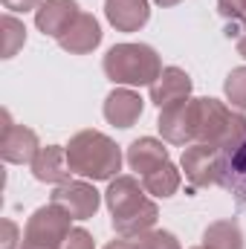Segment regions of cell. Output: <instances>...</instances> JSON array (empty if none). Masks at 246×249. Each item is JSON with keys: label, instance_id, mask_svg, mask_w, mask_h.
<instances>
[{"label": "cell", "instance_id": "obj_1", "mask_svg": "<svg viewBox=\"0 0 246 249\" xmlns=\"http://www.w3.org/2000/svg\"><path fill=\"white\" fill-rule=\"evenodd\" d=\"M105 203L110 209V223L119 238H139L142 232L154 229L159 217V206L148 197L142 180L130 174H119L110 180L105 191Z\"/></svg>", "mask_w": 246, "mask_h": 249}, {"label": "cell", "instance_id": "obj_2", "mask_svg": "<svg viewBox=\"0 0 246 249\" xmlns=\"http://www.w3.org/2000/svg\"><path fill=\"white\" fill-rule=\"evenodd\" d=\"M70 171L90 183H110L122 171V148L102 130H78L67 145Z\"/></svg>", "mask_w": 246, "mask_h": 249}, {"label": "cell", "instance_id": "obj_3", "mask_svg": "<svg viewBox=\"0 0 246 249\" xmlns=\"http://www.w3.org/2000/svg\"><path fill=\"white\" fill-rule=\"evenodd\" d=\"M102 70L119 87H151L165 67L151 44H113L102 58Z\"/></svg>", "mask_w": 246, "mask_h": 249}, {"label": "cell", "instance_id": "obj_4", "mask_svg": "<svg viewBox=\"0 0 246 249\" xmlns=\"http://www.w3.org/2000/svg\"><path fill=\"white\" fill-rule=\"evenodd\" d=\"M246 139V116L220 99H197V142H206L223 154L235 151Z\"/></svg>", "mask_w": 246, "mask_h": 249}, {"label": "cell", "instance_id": "obj_5", "mask_svg": "<svg viewBox=\"0 0 246 249\" xmlns=\"http://www.w3.org/2000/svg\"><path fill=\"white\" fill-rule=\"evenodd\" d=\"M185 180L191 188H209L220 186V171H223V151L206 145V142H191L183 148V160H180Z\"/></svg>", "mask_w": 246, "mask_h": 249}, {"label": "cell", "instance_id": "obj_6", "mask_svg": "<svg viewBox=\"0 0 246 249\" xmlns=\"http://www.w3.org/2000/svg\"><path fill=\"white\" fill-rule=\"evenodd\" d=\"M72 217L64 212L61 206L50 203V206H41L29 214L26 226H23V241H32V244H47V247H64L67 235L72 232Z\"/></svg>", "mask_w": 246, "mask_h": 249}, {"label": "cell", "instance_id": "obj_7", "mask_svg": "<svg viewBox=\"0 0 246 249\" xmlns=\"http://www.w3.org/2000/svg\"><path fill=\"white\" fill-rule=\"evenodd\" d=\"M50 203L61 206L72 220H90V217H96V212L102 206V194L96 191L90 180H67L53 188Z\"/></svg>", "mask_w": 246, "mask_h": 249}, {"label": "cell", "instance_id": "obj_8", "mask_svg": "<svg viewBox=\"0 0 246 249\" xmlns=\"http://www.w3.org/2000/svg\"><path fill=\"white\" fill-rule=\"evenodd\" d=\"M157 127L168 145H191L197 142V99H183L159 110Z\"/></svg>", "mask_w": 246, "mask_h": 249}, {"label": "cell", "instance_id": "obj_9", "mask_svg": "<svg viewBox=\"0 0 246 249\" xmlns=\"http://www.w3.org/2000/svg\"><path fill=\"white\" fill-rule=\"evenodd\" d=\"M41 142L38 133L26 124H15L9 110H3V136H0V157L9 165H26L38 157Z\"/></svg>", "mask_w": 246, "mask_h": 249}, {"label": "cell", "instance_id": "obj_10", "mask_svg": "<svg viewBox=\"0 0 246 249\" xmlns=\"http://www.w3.org/2000/svg\"><path fill=\"white\" fill-rule=\"evenodd\" d=\"M81 15L75 0H44L35 9V26L44 38H61L64 32L72 26V20Z\"/></svg>", "mask_w": 246, "mask_h": 249}, {"label": "cell", "instance_id": "obj_11", "mask_svg": "<svg viewBox=\"0 0 246 249\" xmlns=\"http://www.w3.org/2000/svg\"><path fill=\"white\" fill-rule=\"evenodd\" d=\"M142 110H145V99L130 90V87H116L107 93L105 105H102V113L105 119L113 124V127H133V124L142 119Z\"/></svg>", "mask_w": 246, "mask_h": 249}, {"label": "cell", "instance_id": "obj_12", "mask_svg": "<svg viewBox=\"0 0 246 249\" xmlns=\"http://www.w3.org/2000/svg\"><path fill=\"white\" fill-rule=\"evenodd\" d=\"M191 90H194V81H191V75L185 72L183 67H165L159 72V78L148 87V96L162 110V107H168L174 102L191 99Z\"/></svg>", "mask_w": 246, "mask_h": 249}, {"label": "cell", "instance_id": "obj_13", "mask_svg": "<svg viewBox=\"0 0 246 249\" xmlns=\"http://www.w3.org/2000/svg\"><path fill=\"white\" fill-rule=\"evenodd\" d=\"M102 35H105L102 23L90 12H81L72 20V26L58 38V47H61L64 53H70V55H87V53H93L102 44Z\"/></svg>", "mask_w": 246, "mask_h": 249}, {"label": "cell", "instance_id": "obj_14", "mask_svg": "<svg viewBox=\"0 0 246 249\" xmlns=\"http://www.w3.org/2000/svg\"><path fill=\"white\" fill-rule=\"evenodd\" d=\"M105 18L116 32H139L151 20L148 0H105Z\"/></svg>", "mask_w": 246, "mask_h": 249}, {"label": "cell", "instance_id": "obj_15", "mask_svg": "<svg viewBox=\"0 0 246 249\" xmlns=\"http://www.w3.org/2000/svg\"><path fill=\"white\" fill-rule=\"evenodd\" d=\"M130 171H136L139 177H145L148 171L159 168L162 162H168V148H165V139H154V136H139L127 145V154H124Z\"/></svg>", "mask_w": 246, "mask_h": 249}, {"label": "cell", "instance_id": "obj_16", "mask_svg": "<svg viewBox=\"0 0 246 249\" xmlns=\"http://www.w3.org/2000/svg\"><path fill=\"white\" fill-rule=\"evenodd\" d=\"M32 177L38 183H50V186H61L70 180V162H67V148L64 145H47L38 151V157L29 162Z\"/></svg>", "mask_w": 246, "mask_h": 249}, {"label": "cell", "instance_id": "obj_17", "mask_svg": "<svg viewBox=\"0 0 246 249\" xmlns=\"http://www.w3.org/2000/svg\"><path fill=\"white\" fill-rule=\"evenodd\" d=\"M220 188H226L238 209H246V139L229 154H223Z\"/></svg>", "mask_w": 246, "mask_h": 249}, {"label": "cell", "instance_id": "obj_18", "mask_svg": "<svg viewBox=\"0 0 246 249\" xmlns=\"http://www.w3.org/2000/svg\"><path fill=\"white\" fill-rule=\"evenodd\" d=\"M203 247L206 249H244V229L238 223V217H223L206 226L203 232Z\"/></svg>", "mask_w": 246, "mask_h": 249}, {"label": "cell", "instance_id": "obj_19", "mask_svg": "<svg viewBox=\"0 0 246 249\" xmlns=\"http://www.w3.org/2000/svg\"><path fill=\"white\" fill-rule=\"evenodd\" d=\"M142 180V186L148 194H154V197H174L180 186H183V171L168 160V162H162L159 168H154V171H148L145 177H139Z\"/></svg>", "mask_w": 246, "mask_h": 249}, {"label": "cell", "instance_id": "obj_20", "mask_svg": "<svg viewBox=\"0 0 246 249\" xmlns=\"http://www.w3.org/2000/svg\"><path fill=\"white\" fill-rule=\"evenodd\" d=\"M0 35H3V58H15L18 50H23V44H26V26L12 12H6L0 18Z\"/></svg>", "mask_w": 246, "mask_h": 249}, {"label": "cell", "instance_id": "obj_21", "mask_svg": "<svg viewBox=\"0 0 246 249\" xmlns=\"http://www.w3.org/2000/svg\"><path fill=\"white\" fill-rule=\"evenodd\" d=\"M223 93L232 102L235 110H246V67H235L226 81H223Z\"/></svg>", "mask_w": 246, "mask_h": 249}, {"label": "cell", "instance_id": "obj_22", "mask_svg": "<svg viewBox=\"0 0 246 249\" xmlns=\"http://www.w3.org/2000/svg\"><path fill=\"white\" fill-rule=\"evenodd\" d=\"M133 244H136V249H183L177 235L168 229H148L139 238H133Z\"/></svg>", "mask_w": 246, "mask_h": 249}, {"label": "cell", "instance_id": "obj_23", "mask_svg": "<svg viewBox=\"0 0 246 249\" xmlns=\"http://www.w3.org/2000/svg\"><path fill=\"white\" fill-rule=\"evenodd\" d=\"M217 12L229 26L246 32V0H217Z\"/></svg>", "mask_w": 246, "mask_h": 249}, {"label": "cell", "instance_id": "obj_24", "mask_svg": "<svg viewBox=\"0 0 246 249\" xmlns=\"http://www.w3.org/2000/svg\"><path fill=\"white\" fill-rule=\"evenodd\" d=\"M61 249H96V241H93V235L87 229L72 226V232L67 235V241H64Z\"/></svg>", "mask_w": 246, "mask_h": 249}, {"label": "cell", "instance_id": "obj_25", "mask_svg": "<svg viewBox=\"0 0 246 249\" xmlns=\"http://www.w3.org/2000/svg\"><path fill=\"white\" fill-rule=\"evenodd\" d=\"M0 229H3V238H0V249H18V244H20V226H18L15 220L3 217Z\"/></svg>", "mask_w": 246, "mask_h": 249}, {"label": "cell", "instance_id": "obj_26", "mask_svg": "<svg viewBox=\"0 0 246 249\" xmlns=\"http://www.w3.org/2000/svg\"><path fill=\"white\" fill-rule=\"evenodd\" d=\"M44 0H3V6L9 12H35Z\"/></svg>", "mask_w": 246, "mask_h": 249}, {"label": "cell", "instance_id": "obj_27", "mask_svg": "<svg viewBox=\"0 0 246 249\" xmlns=\"http://www.w3.org/2000/svg\"><path fill=\"white\" fill-rule=\"evenodd\" d=\"M105 249H136V244H133V238H119V241H110Z\"/></svg>", "mask_w": 246, "mask_h": 249}, {"label": "cell", "instance_id": "obj_28", "mask_svg": "<svg viewBox=\"0 0 246 249\" xmlns=\"http://www.w3.org/2000/svg\"><path fill=\"white\" fill-rule=\"evenodd\" d=\"M20 249H61V247H47V244H32V241H20Z\"/></svg>", "mask_w": 246, "mask_h": 249}, {"label": "cell", "instance_id": "obj_29", "mask_svg": "<svg viewBox=\"0 0 246 249\" xmlns=\"http://www.w3.org/2000/svg\"><path fill=\"white\" fill-rule=\"evenodd\" d=\"M157 6H162V9H171V6H180L183 0H154Z\"/></svg>", "mask_w": 246, "mask_h": 249}, {"label": "cell", "instance_id": "obj_30", "mask_svg": "<svg viewBox=\"0 0 246 249\" xmlns=\"http://www.w3.org/2000/svg\"><path fill=\"white\" fill-rule=\"evenodd\" d=\"M238 55H244V58H246V32L238 38Z\"/></svg>", "mask_w": 246, "mask_h": 249}, {"label": "cell", "instance_id": "obj_31", "mask_svg": "<svg viewBox=\"0 0 246 249\" xmlns=\"http://www.w3.org/2000/svg\"><path fill=\"white\" fill-rule=\"evenodd\" d=\"M191 249H206V247H191Z\"/></svg>", "mask_w": 246, "mask_h": 249}]
</instances>
